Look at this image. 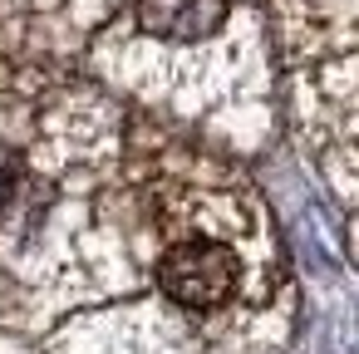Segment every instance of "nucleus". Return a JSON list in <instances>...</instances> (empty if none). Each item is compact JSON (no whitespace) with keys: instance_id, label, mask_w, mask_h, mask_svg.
Returning <instances> with one entry per match:
<instances>
[{"instance_id":"nucleus-1","label":"nucleus","mask_w":359,"mask_h":354,"mask_svg":"<svg viewBox=\"0 0 359 354\" xmlns=\"http://www.w3.org/2000/svg\"><path fill=\"white\" fill-rule=\"evenodd\" d=\"M153 285H158V295L168 300L172 315L212 320V315H222L241 300L246 261L226 236L182 231V236L163 241V251L153 261Z\"/></svg>"},{"instance_id":"nucleus-2","label":"nucleus","mask_w":359,"mask_h":354,"mask_svg":"<svg viewBox=\"0 0 359 354\" xmlns=\"http://www.w3.org/2000/svg\"><path fill=\"white\" fill-rule=\"evenodd\" d=\"M226 0H138V25L168 45H202L226 25Z\"/></svg>"},{"instance_id":"nucleus-3","label":"nucleus","mask_w":359,"mask_h":354,"mask_svg":"<svg viewBox=\"0 0 359 354\" xmlns=\"http://www.w3.org/2000/svg\"><path fill=\"white\" fill-rule=\"evenodd\" d=\"M25 192V153L0 143V217L15 207V197Z\"/></svg>"}]
</instances>
